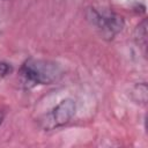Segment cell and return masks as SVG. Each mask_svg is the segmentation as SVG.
Segmentation results:
<instances>
[{
  "label": "cell",
  "mask_w": 148,
  "mask_h": 148,
  "mask_svg": "<svg viewBox=\"0 0 148 148\" xmlns=\"http://www.w3.org/2000/svg\"><path fill=\"white\" fill-rule=\"evenodd\" d=\"M64 73V68L59 62L36 58H28L18 71L20 77L28 88L53 84L62 79Z\"/></svg>",
  "instance_id": "cell-1"
},
{
  "label": "cell",
  "mask_w": 148,
  "mask_h": 148,
  "mask_svg": "<svg viewBox=\"0 0 148 148\" xmlns=\"http://www.w3.org/2000/svg\"><path fill=\"white\" fill-rule=\"evenodd\" d=\"M87 21L96 27L101 37L105 40H112L125 27V20L121 15L110 10H98L89 7L86 12Z\"/></svg>",
  "instance_id": "cell-2"
},
{
  "label": "cell",
  "mask_w": 148,
  "mask_h": 148,
  "mask_svg": "<svg viewBox=\"0 0 148 148\" xmlns=\"http://www.w3.org/2000/svg\"><path fill=\"white\" fill-rule=\"evenodd\" d=\"M76 111V103L73 98L60 101L52 110H50L39 120V125L44 131H51L69 123Z\"/></svg>",
  "instance_id": "cell-3"
},
{
  "label": "cell",
  "mask_w": 148,
  "mask_h": 148,
  "mask_svg": "<svg viewBox=\"0 0 148 148\" xmlns=\"http://www.w3.org/2000/svg\"><path fill=\"white\" fill-rule=\"evenodd\" d=\"M147 94H148L147 84L145 82H141V83H138V84L134 86V88L132 89L131 96H132V99L136 104L146 105V103H147Z\"/></svg>",
  "instance_id": "cell-4"
},
{
  "label": "cell",
  "mask_w": 148,
  "mask_h": 148,
  "mask_svg": "<svg viewBox=\"0 0 148 148\" xmlns=\"http://www.w3.org/2000/svg\"><path fill=\"white\" fill-rule=\"evenodd\" d=\"M134 40L140 47L146 50V46H147V20L146 18H143L136 25L134 30Z\"/></svg>",
  "instance_id": "cell-5"
},
{
  "label": "cell",
  "mask_w": 148,
  "mask_h": 148,
  "mask_svg": "<svg viewBox=\"0 0 148 148\" xmlns=\"http://www.w3.org/2000/svg\"><path fill=\"white\" fill-rule=\"evenodd\" d=\"M12 72H13V66L10 64L0 61V81L2 79H5L6 76H8Z\"/></svg>",
  "instance_id": "cell-6"
},
{
  "label": "cell",
  "mask_w": 148,
  "mask_h": 148,
  "mask_svg": "<svg viewBox=\"0 0 148 148\" xmlns=\"http://www.w3.org/2000/svg\"><path fill=\"white\" fill-rule=\"evenodd\" d=\"M3 119H5V112L2 110H0V126H1V124L3 121Z\"/></svg>",
  "instance_id": "cell-7"
}]
</instances>
